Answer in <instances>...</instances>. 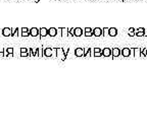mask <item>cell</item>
I'll return each mask as SVG.
<instances>
[{"instance_id":"1","label":"cell","mask_w":147,"mask_h":137,"mask_svg":"<svg viewBox=\"0 0 147 137\" xmlns=\"http://www.w3.org/2000/svg\"><path fill=\"white\" fill-rule=\"evenodd\" d=\"M56 58L59 59L60 61H64L67 58L66 54L64 53V49L63 48H57L56 49Z\"/></svg>"},{"instance_id":"2","label":"cell","mask_w":147,"mask_h":137,"mask_svg":"<svg viewBox=\"0 0 147 137\" xmlns=\"http://www.w3.org/2000/svg\"><path fill=\"white\" fill-rule=\"evenodd\" d=\"M52 56H53V50H52V48L51 47H45L43 49V57H45V58H52Z\"/></svg>"},{"instance_id":"3","label":"cell","mask_w":147,"mask_h":137,"mask_svg":"<svg viewBox=\"0 0 147 137\" xmlns=\"http://www.w3.org/2000/svg\"><path fill=\"white\" fill-rule=\"evenodd\" d=\"M30 35L32 38L34 39H40V29H38V27H32V29H30Z\"/></svg>"},{"instance_id":"4","label":"cell","mask_w":147,"mask_h":137,"mask_svg":"<svg viewBox=\"0 0 147 137\" xmlns=\"http://www.w3.org/2000/svg\"><path fill=\"white\" fill-rule=\"evenodd\" d=\"M4 54L5 58H12L14 57V49L11 47H6L4 48Z\"/></svg>"},{"instance_id":"5","label":"cell","mask_w":147,"mask_h":137,"mask_svg":"<svg viewBox=\"0 0 147 137\" xmlns=\"http://www.w3.org/2000/svg\"><path fill=\"white\" fill-rule=\"evenodd\" d=\"M19 34H20V37L22 38H28V37H31L30 35V29H28V27H20L19 29Z\"/></svg>"},{"instance_id":"6","label":"cell","mask_w":147,"mask_h":137,"mask_svg":"<svg viewBox=\"0 0 147 137\" xmlns=\"http://www.w3.org/2000/svg\"><path fill=\"white\" fill-rule=\"evenodd\" d=\"M19 56L21 58H27L30 57V51L27 48H20L19 49Z\"/></svg>"},{"instance_id":"7","label":"cell","mask_w":147,"mask_h":137,"mask_svg":"<svg viewBox=\"0 0 147 137\" xmlns=\"http://www.w3.org/2000/svg\"><path fill=\"white\" fill-rule=\"evenodd\" d=\"M102 56L105 57V58H108V57H111L112 56V50L110 48H104L102 49Z\"/></svg>"},{"instance_id":"8","label":"cell","mask_w":147,"mask_h":137,"mask_svg":"<svg viewBox=\"0 0 147 137\" xmlns=\"http://www.w3.org/2000/svg\"><path fill=\"white\" fill-rule=\"evenodd\" d=\"M84 51L85 49L84 48H76L75 51H74V55H75L76 57H84Z\"/></svg>"},{"instance_id":"9","label":"cell","mask_w":147,"mask_h":137,"mask_svg":"<svg viewBox=\"0 0 147 137\" xmlns=\"http://www.w3.org/2000/svg\"><path fill=\"white\" fill-rule=\"evenodd\" d=\"M11 33H12L11 27H3L1 31V34L3 37H11Z\"/></svg>"},{"instance_id":"10","label":"cell","mask_w":147,"mask_h":137,"mask_svg":"<svg viewBox=\"0 0 147 137\" xmlns=\"http://www.w3.org/2000/svg\"><path fill=\"white\" fill-rule=\"evenodd\" d=\"M93 36L96 38L102 37V29L101 27H94L93 29Z\"/></svg>"},{"instance_id":"11","label":"cell","mask_w":147,"mask_h":137,"mask_svg":"<svg viewBox=\"0 0 147 137\" xmlns=\"http://www.w3.org/2000/svg\"><path fill=\"white\" fill-rule=\"evenodd\" d=\"M94 57V52H93V49L91 48H86L85 51H84V58H88V57Z\"/></svg>"},{"instance_id":"12","label":"cell","mask_w":147,"mask_h":137,"mask_svg":"<svg viewBox=\"0 0 147 137\" xmlns=\"http://www.w3.org/2000/svg\"><path fill=\"white\" fill-rule=\"evenodd\" d=\"M48 29L47 27H41L40 29V39H44L46 37H48Z\"/></svg>"},{"instance_id":"13","label":"cell","mask_w":147,"mask_h":137,"mask_svg":"<svg viewBox=\"0 0 147 137\" xmlns=\"http://www.w3.org/2000/svg\"><path fill=\"white\" fill-rule=\"evenodd\" d=\"M112 58H116V57H119L121 56V50L118 49V48H112Z\"/></svg>"},{"instance_id":"14","label":"cell","mask_w":147,"mask_h":137,"mask_svg":"<svg viewBox=\"0 0 147 137\" xmlns=\"http://www.w3.org/2000/svg\"><path fill=\"white\" fill-rule=\"evenodd\" d=\"M48 34H49V37H51V38H54L57 36V29L56 27H49L48 29Z\"/></svg>"},{"instance_id":"15","label":"cell","mask_w":147,"mask_h":137,"mask_svg":"<svg viewBox=\"0 0 147 137\" xmlns=\"http://www.w3.org/2000/svg\"><path fill=\"white\" fill-rule=\"evenodd\" d=\"M82 36H84V29H82V27H75V37L80 38Z\"/></svg>"},{"instance_id":"16","label":"cell","mask_w":147,"mask_h":137,"mask_svg":"<svg viewBox=\"0 0 147 137\" xmlns=\"http://www.w3.org/2000/svg\"><path fill=\"white\" fill-rule=\"evenodd\" d=\"M84 36L89 38V37H93V29L91 27H85L84 29Z\"/></svg>"},{"instance_id":"17","label":"cell","mask_w":147,"mask_h":137,"mask_svg":"<svg viewBox=\"0 0 147 137\" xmlns=\"http://www.w3.org/2000/svg\"><path fill=\"white\" fill-rule=\"evenodd\" d=\"M93 52H94V57H96V58H99L102 56V49H100V48H94Z\"/></svg>"},{"instance_id":"18","label":"cell","mask_w":147,"mask_h":137,"mask_svg":"<svg viewBox=\"0 0 147 137\" xmlns=\"http://www.w3.org/2000/svg\"><path fill=\"white\" fill-rule=\"evenodd\" d=\"M130 54H131L130 48H124V49L121 50V56H122V57L128 58V57H130Z\"/></svg>"},{"instance_id":"19","label":"cell","mask_w":147,"mask_h":137,"mask_svg":"<svg viewBox=\"0 0 147 137\" xmlns=\"http://www.w3.org/2000/svg\"><path fill=\"white\" fill-rule=\"evenodd\" d=\"M30 57H38V48H29Z\"/></svg>"},{"instance_id":"20","label":"cell","mask_w":147,"mask_h":137,"mask_svg":"<svg viewBox=\"0 0 147 137\" xmlns=\"http://www.w3.org/2000/svg\"><path fill=\"white\" fill-rule=\"evenodd\" d=\"M11 29H12L11 37L16 38V37H19L20 36V34H19V27H11Z\"/></svg>"},{"instance_id":"21","label":"cell","mask_w":147,"mask_h":137,"mask_svg":"<svg viewBox=\"0 0 147 137\" xmlns=\"http://www.w3.org/2000/svg\"><path fill=\"white\" fill-rule=\"evenodd\" d=\"M117 35V30L115 27H109V31H108V36L109 37H115Z\"/></svg>"},{"instance_id":"22","label":"cell","mask_w":147,"mask_h":137,"mask_svg":"<svg viewBox=\"0 0 147 137\" xmlns=\"http://www.w3.org/2000/svg\"><path fill=\"white\" fill-rule=\"evenodd\" d=\"M134 58H141V49L134 48Z\"/></svg>"},{"instance_id":"23","label":"cell","mask_w":147,"mask_h":137,"mask_svg":"<svg viewBox=\"0 0 147 137\" xmlns=\"http://www.w3.org/2000/svg\"><path fill=\"white\" fill-rule=\"evenodd\" d=\"M68 35V27H61V38H66Z\"/></svg>"},{"instance_id":"24","label":"cell","mask_w":147,"mask_h":137,"mask_svg":"<svg viewBox=\"0 0 147 137\" xmlns=\"http://www.w3.org/2000/svg\"><path fill=\"white\" fill-rule=\"evenodd\" d=\"M67 37H75V27H68Z\"/></svg>"},{"instance_id":"25","label":"cell","mask_w":147,"mask_h":137,"mask_svg":"<svg viewBox=\"0 0 147 137\" xmlns=\"http://www.w3.org/2000/svg\"><path fill=\"white\" fill-rule=\"evenodd\" d=\"M108 31H109V27H103L102 29V36L103 37L108 36Z\"/></svg>"},{"instance_id":"26","label":"cell","mask_w":147,"mask_h":137,"mask_svg":"<svg viewBox=\"0 0 147 137\" xmlns=\"http://www.w3.org/2000/svg\"><path fill=\"white\" fill-rule=\"evenodd\" d=\"M146 54H147V48H144V49H141V57L142 58H146Z\"/></svg>"},{"instance_id":"27","label":"cell","mask_w":147,"mask_h":137,"mask_svg":"<svg viewBox=\"0 0 147 137\" xmlns=\"http://www.w3.org/2000/svg\"><path fill=\"white\" fill-rule=\"evenodd\" d=\"M43 47H40V48H38V57H43Z\"/></svg>"},{"instance_id":"28","label":"cell","mask_w":147,"mask_h":137,"mask_svg":"<svg viewBox=\"0 0 147 137\" xmlns=\"http://www.w3.org/2000/svg\"><path fill=\"white\" fill-rule=\"evenodd\" d=\"M0 58H5V54H4V48H0Z\"/></svg>"},{"instance_id":"29","label":"cell","mask_w":147,"mask_h":137,"mask_svg":"<svg viewBox=\"0 0 147 137\" xmlns=\"http://www.w3.org/2000/svg\"><path fill=\"white\" fill-rule=\"evenodd\" d=\"M135 32H146V30L144 29V27H138Z\"/></svg>"},{"instance_id":"30","label":"cell","mask_w":147,"mask_h":137,"mask_svg":"<svg viewBox=\"0 0 147 137\" xmlns=\"http://www.w3.org/2000/svg\"><path fill=\"white\" fill-rule=\"evenodd\" d=\"M128 35L130 37H136V33L135 32H128Z\"/></svg>"},{"instance_id":"31","label":"cell","mask_w":147,"mask_h":137,"mask_svg":"<svg viewBox=\"0 0 147 137\" xmlns=\"http://www.w3.org/2000/svg\"><path fill=\"white\" fill-rule=\"evenodd\" d=\"M131 54H130V57L131 58H134V48H131Z\"/></svg>"},{"instance_id":"32","label":"cell","mask_w":147,"mask_h":137,"mask_svg":"<svg viewBox=\"0 0 147 137\" xmlns=\"http://www.w3.org/2000/svg\"><path fill=\"white\" fill-rule=\"evenodd\" d=\"M128 32H135V29H134V27H130Z\"/></svg>"},{"instance_id":"33","label":"cell","mask_w":147,"mask_h":137,"mask_svg":"<svg viewBox=\"0 0 147 137\" xmlns=\"http://www.w3.org/2000/svg\"><path fill=\"white\" fill-rule=\"evenodd\" d=\"M33 1H34V2H36V3H38V2L40 1V0H33Z\"/></svg>"},{"instance_id":"34","label":"cell","mask_w":147,"mask_h":137,"mask_svg":"<svg viewBox=\"0 0 147 137\" xmlns=\"http://www.w3.org/2000/svg\"><path fill=\"white\" fill-rule=\"evenodd\" d=\"M146 33H147V29H146Z\"/></svg>"},{"instance_id":"35","label":"cell","mask_w":147,"mask_h":137,"mask_svg":"<svg viewBox=\"0 0 147 137\" xmlns=\"http://www.w3.org/2000/svg\"><path fill=\"white\" fill-rule=\"evenodd\" d=\"M124 1H126V0H124Z\"/></svg>"},{"instance_id":"36","label":"cell","mask_w":147,"mask_h":137,"mask_svg":"<svg viewBox=\"0 0 147 137\" xmlns=\"http://www.w3.org/2000/svg\"><path fill=\"white\" fill-rule=\"evenodd\" d=\"M146 56H147V54H146Z\"/></svg>"}]
</instances>
